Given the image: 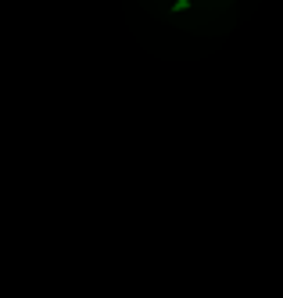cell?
<instances>
[{
	"label": "cell",
	"instance_id": "6da1fadb",
	"mask_svg": "<svg viewBox=\"0 0 283 298\" xmlns=\"http://www.w3.org/2000/svg\"><path fill=\"white\" fill-rule=\"evenodd\" d=\"M190 7V0H176V4H172V11H187Z\"/></svg>",
	"mask_w": 283,
	"mask_h": 298
}]
</instances>
